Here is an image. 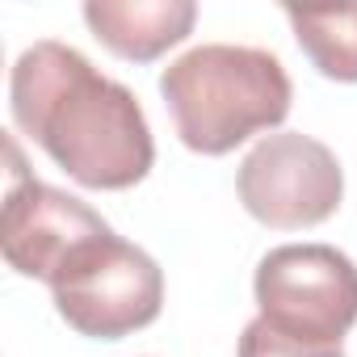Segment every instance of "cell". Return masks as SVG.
I'll list each match as a JSON object with an SVG mask.
<instances>
[{
	"instance_id": "6da1fadb",
	"label": "cell",
	"mask_w": 357,
	"mask_h": 357,
	"mask_svg": "<svg viewBox=\"0 0 357 357\" xmlns=\"http://www.w3.org/2000/svg\"><path fill=\"white\" fill-rule=\"evenodd\" d=\"M9 109L17 130L84 190H130L155 164L139 97L68 43L43 38L17 55Z\"/></svg>"
},
{
	"instance_id": "7a4b0ae2",
	"label": "cell",
	"mask_w": 357,
	"mask_h": 357,
	"mask_svg": "<svg viewBox=\"0 0 357 357\" xmlns=\"http://www.w3.org/2000/svg\"><path fill=\"white\" fill-rule=\"evenodd\" d=\"M160 97L181 143L198 155H227L286 122L294 89L273 51L202 43L160 72Z\"/></svg>"
},
{
	"instance_id": "3957f363",
	"label": "cell",
	"mask_w": 357,
	"mask_h": 357,
	"mask_svg": "<svg viewBox=\"0 0 357 357\" xmlns=\"http://www.w3.org/2000/svg\"><path fill=\"white\" fill-rule=\"evenodd\" d=\"M51 298L59 319L80 336L122 340L160 319L164 273L139 244L109 231L51 282Z\"/></svg>"
},
{
	"instance_id": "277c9868",
	"label": "cell",
	"mask_w": 357,
	"mask_h": 357,
	"mask_svg": "<svg viewBox=\"0 0 357 357\" xmlns=\"http://www.w3.org/2000/svg\"><path fill=\"white\" fill-rule=\"evenodd\" d=\"M261 319L307 344H340L357 324V265L332 244H282L257 265Z\"/></svg>"
},
{
	"instance_id": "5b68a950",
	"label": "cell",
	"mask_w": 357,
	"mask_h": 357,
	"mask_svg": "<svg viewBox=\"0 0 357 357\" xmlns=\"http://www.w3.org/2000/svg\"><path fill=\"white\" fill-rule=\"evenodd\" d=\"M236 190L257 223L273 231H303L328 223L340 211L344 172L328 143L303 130H282L265 135L244 155Z\"/></svg>"
},
{
	"instance_id": "8992f818",
	"label": "cell",
	"mask_w": 357,
	"mask_h": 357,
	"mask_svg": "<svg viewBox=\"0 0 357 357\" xmlns=\"http://www.w3.org/2000/svg\"><path fill=\"white\" fill-rule=\"evenodd\" d=\"M9 164L13 172H9L5 211H0V252H5L13 273L51 286L93 240L109 236L114 227L68 190H55L30 176L22 168L13 139H9Z\"/></svg>"
},
{
	"instance_id": "52a82bcc",
	"label": "cell",
	"mask_w": 357,
	"mask_h": 357,
	"mask_svg": "<svg viewBox=\"0 0 357 357\" xmlns=\"http://www.w3.org/2000/svg\"><path fill=\"white\" fill-rule=\"evenodd\" d=\"M194 0H89L84 26L126 63H151L194 34Z\"/></svg>"
},
{
	"instance_id": "ba28073f",
	"label": "cell",
	"mask_w": 357,
	"mask_h": 357,
	"mask_svg": "<svg viewBox=\"0 0 357 357\" xmlns=\"http://www.w3.org/2000/svg\"><path fill=\"white\" fill-rule=\"evenodd\" d=\"M286 22L319 76L336 84H357V5H340V9L286 5Z\"/></svg>"
},
{
	"instance_id": "9c48e42d",
	"label": "cell",
	"mask_w": 357,
	"mask_h": 357,
	"mask_svg": "<svg viewBox=\"0 0 357 357\" xmlns=\"http://www.w3.org/2000/svg\"><path fill=\"white\" fill-rule=\"evenodd\" d=\"M236 357H344V349L340 344H307V340H294V336L278 332L273 324H265L257 315L244 328Z\"/></svg>"
}]
</instances>
